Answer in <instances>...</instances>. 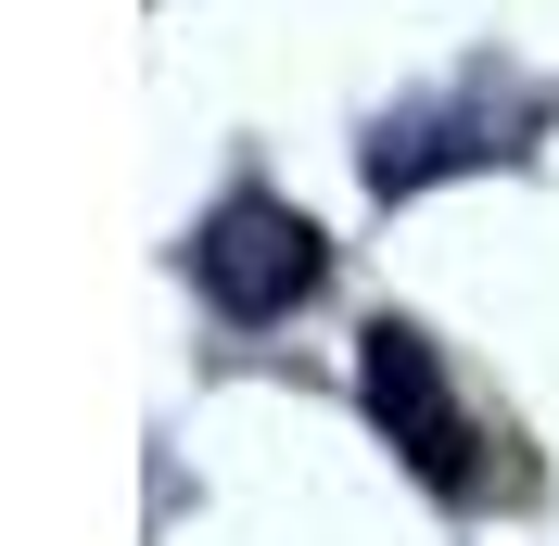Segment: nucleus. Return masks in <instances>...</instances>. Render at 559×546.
<instances>
[{
	"instance_id": "f03ea898",
	"label": "nucleus",
	"mask_w": 559,
	"mask_h": 546,
	"mask_svg": "<svg viewBox=\"0 0 559 546\" xmlns=\"http://www.w3.org/2000/svg\"><path fill=\"white\" fill-rule=\"evenodd\" d=\"M318 229L293 204H267V191H229V204L204 216V241H191V280H204L216 318H242V331H267V318H293L318 293Z\"/></svg>"
},
{
	"instance_id": "f257e3e1",
	"label": "nucleus",
	"mask_w": 559,
	"mask_h": 546,
	"mask_svg": "<svg viewBox=\"0 0 559 546\" xmlns=\"http://www.w3.org/2000/svg\"><path fill=\"white\" fill-rule=\"evenodd\" d=\"M356 394H369V419L407 444V471L432 483V496H471V483H484V432H471V407L445 394V356H432V331L382 318V331L356 343Z\"/></svg>"
}]
</instances>
